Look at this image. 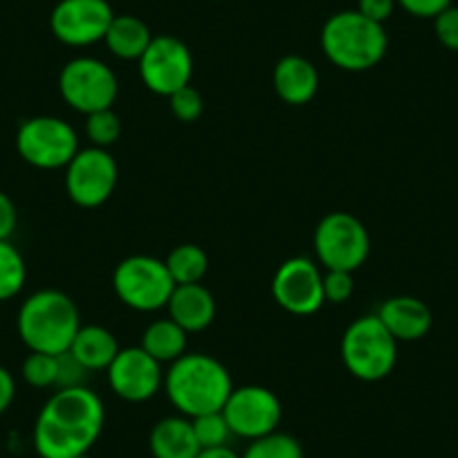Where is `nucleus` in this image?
<instances>
[{"label":"nucleus","instance_id":"nucleus-1","mask_svg":"<svg viewBox=\"0 0 458 458\" xmlns=\"http://www.w3.org/2000/svg\"><path fill=\"white\" fill-rule=\"evenodd\" d=\"M106 409L88 386L56 389L34 425V449L41 458H79L101 436Z\"/></svg>","mask_w":458,"mask_h":458},{"label":"nucleus","instance_id":"nucleus-2","mask_svg":"<svg viewBox=\"0 0 458 458\" xmlns=\"http://www.w3.org/2000/svg\"><path fill=\"white\" fill-rule=\"evenodd\" d=\"M165 391L169 403L184 418L223 411L234 391L232 376L223 362L205 353H184L171 362L165 373Z\"/></svg>","mask_w":458,"mask_h":458},{"label":"nucleus","instance_id":"nucleus-3","mask_svg":"<svg viewBox=\"0 0 458 458\" xmlns=\"http://www.w3.org/2000/svg\"><path fill=\"white\" fill-rule=\"evenodd\" d=\"M16 326L30 351L61 355L70 351L81 321L77 303L68 294L61 290H38L23 301Z\"/></svg>","mask_w":458,"mask_h":458},{"label":"nucleus","instance_id":"nucleus-4","mask_svg":"<svg viewBox=\"0 0 458 458\" xmlns=\"http://www.w3.org/2000/svg\"><path fill=\"white\" fill-rule=\"evenodd\" d=\"M389 37L385 25L373 23L358 10L330 16L321 28V50L326 59L346 72H364L385 59Z\"/></svg>","mask_w":458,"mask_h":458},{"label":"nucleus","instance_id":"nucleus-5","mask_svg":"<svg viewBox=\"0 0 458 458\" xmlns=\"http://www.w3.org/2000/svg\"><path fill=\"white\" fill-rule=\"evenodd\" d=\"M342 360L353 377L380 382L394 373L398 362V339L377 315H364L346 328L342 337Z\"/></svg>","mask_w":458,"mask_h":458},{"label":"nucleus","instance_id":"nucleus-6","mask_svg":"<svg viewBox=\"0 0 458 458\" xmlns=\"http://www.w3.org/2000/svg\"><path fill=\"white\" fill-rule=\"evenodd\" d=\"M113 288L124 306L140 312H156L166 308L175 290V281L165 261L135 254L114 267Z\"/></svg>","mask_w":458,"mask_h":458},{"label":"nucleus","instance_id":"nucleus-7","mask_svg":"<svg viewBox=\"0 0 458 458\" xmlns=\"http://www.w3.org/2000/svg\"><path fill=\"white\" fill-rule=\"evenodd\" d=\"M371 252V239L362 220L349 211H333L315 229V254L326 270L355 272Z\"/></svg>","mask_w":458,"mask_h":458},{"label":"nucleus","instance_id":"nucleus-8","mask_svg":"<svg viewBox=\"0 0 458 458\" xmlns=\"http://www.w3.org/2000/svg\"><path fill=\"white\" fill-rule=\"evenodd\" d=\"M16 148L28 165L37 169H65L79 151V140L72 126L61 117L38 114L19 126Z\"/></svg>","mask_w":458,"mask_h":458},{"label":"nucleus","instance_id":"nucleus-9","mask_svg":"<svg viewBox=\"0 0 458 458\" xmlns=\"http://www.w3.org/2000/svg\"><path fill=\"white\" fill-rule=\"evenodd\" d=\"M59 92L70 108L90 114L97 110L113 108L120 83L104 61L95 56H77L61 70Z\"/></svg>","mask_w":458,"mask_h":458},{"label":"nucleus","instance_id":"nucleus-10","mask_svg":"<svg viewBox=\"0 0 458 458\" xmlns=\"http://www.w3.org/2000/svg\"><path fill=\"white\" fill-rule=\"evenodd\" d=\"M117 162L108 148H79L77 156L65 166V189L74 205L95 209L101 207L117 187Z\"/></svg>","mask_w":458,"mask_h":458},{"label":"nucleus","instance_id":"nucleus-11","mask_svg":"<svg viewBox=\"0 0 458 458\" xmlns=\"http://www.w3.org/2000/svg\"><path fill=\"white\" fill-rule=\"evenodd\" d=\"M223 416L227 418L232 434L257 440L279 429L284 407L275 391L259 385H248L232 391L223 407Z\"/></svg>","mask_w":458,"mask_h":458},{"label":"nucleus","instance_id":"nucleus-12","mask_svg":"<svg viewBox=\"0 0 458 458\" xmlns=\"http://www.w3.org/2000/svg\"><path fill=\"white\" fill-rule=\"evenodd\" d=\"M140 77L151 92L171 97L191 83V50L175 37H153L151 46L140 56Z\"/></svg>","mask_w":458,"mask_h":458},{"label":"nucleus","instance_id":"nucleus-13","mask_svg":"<svg viewBox=\"0 0 458 458\" xmlns=\"http://www.w3.org/2000/svg\"><path fill=\"white\" fill-rule=\"evenodd\" d=\"M113 19L108 0H59L50 14V30L64 46L86 47L104 41Z\"/></svg>","mask_w":458,"mask_h":458},{"label":"nucleus","instance_id":"nucleus-14","mask_svg":"<svg viewBox=\"0 0 458 458\" xmlns=\"http://www.w3.org/2000/svg\"><path fill=\"white\" fill-rule=\"evenodd\" d=\"M272 297L290 315H315L326 303L324 275L310 259H288L272 279Z\"/></svg>","mask_w":458,"mask_h":458},{"label":"nucleus","instance_id":"nucleus-15","mask_svg":"<svg viewBox=\"0 0 458 458\" xmlns=\"http://www.w3.org/2000/svg\"><path fill=\"white\" fill-rule=\"evenodd\" d=\"M106 371L110 389L126 403H147L165 385L162 364L153 360L142 346L120 349Z\"/></svg>","mask_w":458,"mask_h":458},{"label":"nucleus","instance_id":"nucleus-16","mask_svg":"<svg viewBox=\"0 0 458 458\" xmlns=\"http://www.w3.org/2000/svg\"><path fill=\"white\" fill-rule=\"evenodd\" d=\"M382 324L398 342H418L431 330L434 317L429 306L416 297H391L377 310Z\"/></svg>","mask_w":458,"mask_h":458},{"label":"nucleus","instance_id":"nucleus-17","mask_svg":"<svg viewBox=\"0 0 458 458\" xmlns=\"http://www.w3.org/2000/svg\"><path fill=\"white\" fill-rule=\"evenodd\" d=\"M166 310L171 319L187 333H200L216 319V299L202 284L175 285Z\"/></svg>","mask_w":458,"mask_h":458},{"label":"nucleus","instance_id":"nucleus-18","mask_svg":"<svg viewBox=\"0 0 458 458\" xmlns=\"http://www.w3.org/2000/svg\"><path fill=\"white\" fill-rule=\"evenodd\" d=\"M275 90L285 104L303 106L315 99L319 90V72L315 65L299 55H288L275 65Z\"/></svg>","mask_w":458,"mask_h":458},{"label":"nucleus","instance_id":"nucleus-19","mask_svg":"<svg viewBox=\"0 0 458 458\" xmlns=\"http://www.w3.org/2000/svg\"><path fill=\"white\" fill-rule=\"evenodd\" d=\"M153 458H196L200 454L191 418L169 416L156 422L148 434Z\"/></svg>","mask_w":458,"mask_h":458},{"label":"nucleus","instance_id":"nucleus-20","mask_svg":"<svg viewBox=\"0 0 458 458\" xmlns=\"http://www.w3.org/2000/svg\"><path fill=\"white\" fill-rule=\"evenodd\" d=\"M70 353L88 371H104V369L110 367L114 355L120 353V344H117V339L108 328L90 324L81 326L79 333L74 335Z\"/></svg>","mask_w":458,"mask_h":458},{"label":"nucleus","instance_id":"nucleus-21","mask_svg":"<svg viewBox=\"0 0 458 458\" xmlns=\"http://www.w3.org/2000/svg\"><path fill=\"white\" fill-rule=\"evenodd\" d=\"M151 41L153 37L148 25L142 19L131 14L114 16L104 37V43L108 46V50L117 59L124 61H140V56L151 46Z\"/></svg>","mask_w":458,"mask_h":458},{"label":"nucleus","instance_id":"nucleus-22","mask_svg":"<svg viewBox=\"0 0 458 458\" xmlns=\"http://www.w3.org/2000/svg\"><path fill=\"white\" fill-rule=\"evenodd\" d=\"M187 330L175 324L171 317L157 319L147 326L142 335V349L160 364L175 362L187 353Z\"/></svg>","mask_w":458,"mask_h":458},{"label":"nucleus","instance_id":"nucleus-23","mask_svg":"<svg viewBox=\"0 0 458 458\" xmlns=\"http://www.w3.org/2000/svg\"><path fill=\"white\" fill-rule=\"evenodd\" d=\"M166 267H169V275L174 276L175 285L184 284H200L202 276L207 275V267H209V259L207 252L200 245L184 243L178 245L175 250H171V254L166 257Z\"/></svg>","mask_w":458,"mask_h":458},{"label":"nucleus","instance_id":"nucleus-24","mask_svg":"<svg viewBox=\"0 0 458 458\" xmlns=\"http://www.w3.org/2000/svg\"><path fill=\"white\" fill-rule=\"evenodd\" d=\"M28 279L25 259L10 241H0V301H10L23 290Z\"/></svg>","mask_w":458,"mask_h":458},{"label":"nucleus","instance_id":"nucleus-25","mask_svg":"<svg viewBox=\"0 0 458 458\" xmlns=\"http://www.w3.org/2000/svg\"><path fill=\"white\" fill-rule=\"evenodd\" d=\"M241 458H303V447L294 436L284 431H272L257 440H250Z\"/></svg>","mask_w":458,"mask_h":458},{"label":"nucleus","instance_id":"nucleus-26","mask_svg":"<svg viewBox=\"0 0 458 458\" xmlns=\"http://www.w3.org/2000/svg\"><path fill=\"white\" fill-rule=\"evenodd\" d=\"M193 434H196L200 449H214V447H227L229 438H232V429H229L227 418L223 411L202 413V416L191 418Z\"/></svg>","mask_w":458,"mask_h":458},{"label":"nucleus","instance_id":"nucleus-27","mask_svg":"<svg viewBox=\"0 0 458 458\" xmlns=\"http://www.w3.org/2000/svg\"><path fill=\"white\" fill-rule=\"evenodd\" d=\"M86 133L90 138L92 147L108 148L113 147L122 135V120L113 108L97 110V113L86 114Z\"/></svg>","mask_w":458,"mask_h":458},{"label":"nucleus","instance_id":"nucleus-28","mask_svg":"<svg viewBox=\"0 0 458 458\" xmlns=\"http://www.w3.org/2000/svg\"><path fill=\"white\" fill-rule=\"evenodd\" d=\"M56 373H59V360H56V355L34 353V351H30L28 360L23 362V377L28 385L37 386V389L56 386Z\"/></svg>","mask_w":458,"mask_h":458},{"label":"nucleus","instance_id":"nucleus-29","mask_svg":"<svg viewBox=\"0 0 458 458\" xmlns=\"http://www.w3.org/2000/svg\"><path fill=\"white\" fill-rule=\"evenodd\" d=\"M169 104L171 113H174L180 122H196L202 114V97L191 83L180 88L178 92H174V95L169 97Z\"/></svg>","mask_w":458,"mask_h":458},{"label":"nucleus","instance_id":"nucleus-30","mask_svg":"<svg viewBox=\"0 0 458 458\" xmlns=\"http://www.w3.org/2000/svg\"><path fill=\"white\" fill-rule=\"evenodd\" d=\"M355 293L353 272L326 270L324 275V297L330 303H346Z\"/></svg>","mask_w":458,"mask_h":458},{"label":"nucleus","instance_id":"nucleus-31","mask_svg":"<svg viewBox=\"0 0 458 458\" xmlns=\"http://www.w3.org/2000/svg\"><path fill=\"white\" fill-rule=\"evenodd\" d=\"M59 360V373H56V389H72V386H86L88 369L74 360L70 351L56 355Z\"/></svg>","mask_w":458,"mask_h":458},{"label":"nucleus","instance_id":"nucleus-32","mask_svg":"<svg viewBox=\"0 0 458 458\" xmlns=\"http://www.w3.org/2000/svg\"><path fill=\"white\" fill-rule=\"evenodd\" d=\"M436 38L443 43L447 50L458 52V7L449 5L434 19Z\"/></svg>","mask_w":458,"mask_h":458},{"label":"nucleus","instance_id":"nucleus-33","mask_svg":"<svg viewBox=\"0 0 458 458\" xmlns=\"http://www.w3.org/2000/svg\"><path fill=\"white\" fill-rule=\"evenodd\" d=\"M395 3L416 19H436L440 12L452 5V0H395Z\"/></svg>","mask_w":458,"mask_h":458},{"label":"nucleus","instance_id":"nucleus-34","mask_svg":"<svg viewBox=\"0 0 458 458\" xmlns=\"http://www.w3.org/2000/svg\"><path fill=\"white\" fill-rule=\"evenodd\" d=\"M395 5H398L395 0H360L358 12L373 23L385 25L395 12Z\"/></svg>","mask_w":458,"mask_h":458},{"label":"nucleus","instance_id":"nucleus-35","mask_svg":"<svg viewBox=\"0 0 458 458\" xmlns=\"http://www.w3.org/2000/svg\"><path fill=\"white\" fill-rule=\"evenodd\" d=\"M16 223H19V214H16V205L7 193L0 191V241H10L14 234Z\"/></svg>","mask_w":458,"mask_h":458},{"label":"nucleus","instance_id":"nucleus-36","mask_svg":"<svg viewBox=\"0 0 458 458\" xmlns=\"http://www.w3.org/2000/svg\"><path fill=\"white\" fill-rule=\"evenodd\" d=\"M14 395H16L14 376H12L5 367H0V416L10 409Z\"/></svg>","mask_w":458,"mask_h":458},{"label":"nucleus","instance_id":"nucleus-37","mask_svg":"<svg viewBox=\"0 0 458 458\" xmlns=\"http://www.w3.org/2000/svg\"><path fill=\"white\" fill-rule=\"evenodd\" d=\"M196 458H241L234 449L229 447H214V449H200Z\"/></svg>","mask_w":458,"mask_h":458},{"label":"nucleus","instance_id":"nucleus-38","mask_svg":"<svg viewBox=\"0 0 458 458\" xmlns=\"http://www.w3.org/2000/svg\"><path fill=\"white\" fill-rule=\"evenodd\" d=\"M79 458H92V456H88V454H83V456H79Z\"/></svg>","mask_w":458,"mask_h":458},{"label":"nucleus","instance_id":"nucleus-39","mask_svg":"<svg viewBox=\"0 0 458 458\" xmlns=\"http://www.w3.org/2000/svg\"><path fill=\"white\" fill-rule=\"evenodd\" d=\"M0 449H3V445H0Z\"/></svg>","mask_w":458,"mask_h":458}]
</instances>
